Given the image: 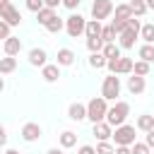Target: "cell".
Here are the masks:
<instances>
[{
  "mask_svg": "<svg viewBox=\"0 0 154 154\" xmlns=\"http://www.w3.org/2000/svg\"><path fill=\"white\" fill-rule=\"evenodd\" d=\"M67 118L70 120H75V123H79V120H84L87 118V106L84 103H70V108H67Z\"/></svg>",
  "mask_w": 154,
  "mask_h": 154,
  "instance_id": "14",
  "label": "cell"
},
{
  "mask_svg": "<svg viewBox=\"0 0 154 154\" xmlns=\"http://www.w3.org/2000/svg\"><path fill=\"white\" fill-rule=\"evenodd\" d=\"M113 12H116V19H120V22H128V19L132 17V12H130V5H128V2L116 5V7H113Z\"/></svg>",
  "mask_w": 154,
  "mask_h": 154,
  "instance_id": "24",
  "label": "cell"
},
{
  "mask_svg": "<svg viewBox=\"0 0 154 154\" xmlns=\"http://www.w3.org/2000/svg\"><path fill=\"white\" fill-rule=\"evenodd\" d=\"M101 96H103L106 101H116V96H120V77H118V75H108V77H103Z\"/></svg>",
  "mask_w": 154,
  "mask_h": 154,
  "instance_id": "4",
  "label": "cell"
},
{
  "mask_svg": "<svg viewBox=\"0 0 154 154\" xmlns=\"http://www.w3.org/2000/svg\"><path fill=\"white\" fill-rule=\"evenodd\" d=\"M7 2H10V0H0V7H2V5H7Z\"/></svg>",
  "mask_w": 154,
  "mask_h": 154,
  "instance_id": "49",
  "label": "cell"
},
{
  "mask_svg": "<svg viewBox=\"0 0 154 154\" xmlns=\"http://www.w3.org/2000/svg\"><path fill=\"white\" fill-rule=\"evenodd\" d=\"M140 38H142L144 43H154V24H142Z\"/></svg>",
  "mask_w": 154,
  "mask_h": 154,
  "instance_id": "29",
  "label": "cell"
},
{
  "mask_svg": "<svg viewBox=\"0 0 154 154\" xmlns=\"http://www.w3.org/2000/svg\"><path fill=\"white\" fill-rule=\"evenodd\" d=\"M75 144H77V135H75L72 130L60 132V147H63V149H70V147H75Z\"/></svg>",
  "mask_w": 154,
  "mask_h": 154,
  "instance_id": "22",
  "label": "cell"
},
{
  "mask_svg": "<svg viewBox=\"0 0 154 154\" xmlns=\"http://www.w3.org/2000/svg\"><path fill=\"white\" fill-rule=\"evenodd\" d=\"M89 65H91L94 70L106 67V58H103V53H91V55H89Z\"/></svg>",
  "mask_w": 154,
  "mask_h": 154,
  "instance_id": "30",
  "label": "cell"
},
{
  "mask_svg": "<svg viewBox=\"0 0 154 154\" xmlns=\"http://www.w3.org/2000/svg\"><path fill=\"white\" fill-rule=\"evenodd\" d=\"M128 29H132V31H140V29H142L140 19H137V17H130V19H128Z\"/></svg>",
  "mask_w": 154,
  "mask_h": 154,
  "instance_id": "38",
  "label": "cell"
},
{
  "mask_svg": "<svg viewBox=\"0 0 154 154\" xmlns=\"http://www.w3.org/2000/svg\"><path fill=\"white\" fill-rule=\"evenodd\" d=\"M137 38H140V31L125 29L123 34H118V46L125 48V51H130V48H135V41H137Z\"/></svg>",
  "mask_w": 154,
  "mask_h": 154,
  "instance_id": "9",
  "label": "cell"
},
{
  "mask_svg": "<svg viewBox=\"0 0 154 154\" xmlns=\"http://www.w3.org/2000/svg\"><path fill=\"white\" fill-rule=\"evenodd\" d=\"M111 14H113V2H111V0H94V2H91V17H94L96 22L108 19Z\"/></svg>",
  "mask_w": 154,
  "mask_h": 154,
  "instance_id": "7",
  "label": "cell"
},
{
  "mask_svg": "<svg viewBox=\"0 0 154 154\" xmlns=\"http://www.w3.org/2000/svg\"><path fill=\"white\" fill-rule=\"evenodd\" d=\"M132 58H125V55H120V58H111V60H106V67L111 70V75H132Z\"/></svg>",
  "mask_w": 154,
  "mask_h": 154,
  "instance_id": "5",
  "label": "cell"
},
{
  "mask_svg": "<svg viewBox=\"0 0 154 154\" xmlns=\"http://www.w3.org/2000/svg\"><path fill=\"white\" fill-rule=\"evenodd\" d=\"M128 116H130V103L128 101H116L106 113V123L111 128H118V125H123L128 120Z\"/></svg>",
  "mask_w": 154,
  "mask_h": 154,
  "instance_id": "1",
  "label": "cell"
},
{
  "mask_svg": "<svg viewBox=\"0 0 154 154\" xmlns=\"http://www.w3.org/2000/svg\"><path fill=\"white\" fill-rule=\"evenodd\" d=\"M46 154H63V149H58V147H51Z\"/></svg>",
  "mask_w": 154,
  "mask_h": 154,
  "instance_id": "45",
  "label": "cell"
},
{
  "mask_svg": "<svg viewBox=\"0 0 154 154\" xmlns=\"http://www.w3.org/2000/svg\"><path fill=\"white\" fill-rule=\"evenodd\" d=\"M113 142H116V147H130V144H135L137 140H135V125H128V123H123V125H118L116 130H113Z\"/></svg>",
  "mask_w": 154,
  "mask_h": 154,
  "instance_id": "3",
  "label": "cell"
},
{
  "mask_svg": "<svg viewBox=\"0 0 154 154\" xmlns=\"http://www.w3.org/2000/svg\"><path fill=\"white\" fill-rule=\"evenodd\" d=\"M101 41H103V43H116V31H113L111 24H106V26L101 29Z\"/></svg>",
  "mask_w": 154,
  "mask_h": 154,
  "instance_id": "31",
  "label": "cell"
},
{
  "mask_svg": "<svg viewBox=\"0 0 154 154\" xmlns=\"http://www.w3.org/2000/svg\"><path fill=\"white\" fill-rule=\"evenodd\" d=\"M53 17H55V10H53V7H41V10L36 12V19H38V24H43V26H46V24H48Z\"/></svg>",
  "mask_w": 154,
  "mask_h": 154,
  "instance_id": "25",
  "label": "cell"
},
{
  "mask_svg": "<svg viewBox=\"0 0 154 154\" xmlns=\"http://www.w3.org/2000/svg\"><path fill=\"white\" fill-rule=\"evenodd\" d=\"M137 55H140V60H144V63H154V43H144V46H140Z\"/></svg>",
  "mask_w": 154,
  "mask_h": 154,
  "instance_id": "23",
  "label": "cell"
},
{
  "mask_svg": "<svg viewBox=\"0 0 154 154\" xmlns=\"http://www.w3.org/2000/svg\"><path fill=\"white\" fill-rule=\"evenodd\" d=\"M116 154H130V147H116Z\"/></svg>",
  "mask_w": 154,
  "mask_h": 154,
  "instance_id": "44",
  "label": "cell"
},
{
  "mask_svg": "<svg viewBox=\"0 0 154 154\" xmlns=\"http://www.w3.org/2000/svg\"><path fill=\"white\" fill-rule=\"evenodd\" d=\"M87 48H89V53H101V48H103V41H101V36L87 38Z\"/></svg>",
  "mask_w": 154,
  "mask_h": 154,
  "instance_id": "32",
  "label": "cell"
},
{
  "mask_svg": "<svg viewBox=\"0 0 154 154\" xmlns=\"http://www.w3.org/2000/svg\"><path fill=\"white\" fill-rule=\"evenodd\" d=\"M144 5H147V10H154V0H144Z\"/></svg>",
  "mask_w": 154,
  "mask_h": 154,
  "instance_id": "46",
  "label": "cell"
},
{
  "mask_svg": "<svg viewBox=\"0 0 154 154\" xmlns=\"http://www.w3.org/2000/svg\"><path fill=\"white\" fill-rule=\"evenodd\" d=\"M111 135H113V128H111L106 120L94 123V137H96L99 142H108V140H111Z\"/></svg>",
  "mask_w": 154,
  "mask_h": 154,
  "instance_id": "11",
  "label": "cell"
},
{
  "mask_svg": "<svg viewBox=\"0 0 154 154\" xmlns=\"http://www.w3.org/2000/svg\"><path fill=\"white\" fill-rule=\"evenodd\" d=\"M2 51H5V55H19V51H22V41L17 38V36H10V38H5L2 41Z\"/></svg>",
  "mask_w": 154,
  "mask_h": 154,
  "instance_id": "12",
  "label": "cell"
},
{
  "mask_svg": "<svg viewBox=\"0 0 154 154\" xmlns=\"http://www.w3.org/2000/svg\"><path fill=\"white\" fill-rule=\"evenodd\" d=\"M63 29H65V19H63V17H58V14L46 24V31H51V34H60Z\"/></svg>",
  "mask_w": 154,
  "mask_h": 154,
  "instance_id": "26",
  "label": "cell"
},
{
  "mask_svg": "<svg viewBox=\"0 0 154 154\" xmlns=\"http://www.w3.org/2000/svg\"><path fill=\"white\" fill-rule=\"evenodd\" d=\"M101 22H96V19H89L87 22V26H84V36L87 38H94V36H101Z\"/></svg>",
  "mask_w": 154,
  "mask_h": 154,
  "instance_id": "20",
  "label": "cell"
},
{
  "mask_svg": "<svg viewBox=\"0 0 154 154\" xmlns=\"http://www.w3.org/2000/svg\"><path fill=\"white\" fill-rule=\"evenodd\" d=\"M144 87H147L144 77H137V75H130V77H128V91H130V94H142Z\"/></svg>",
  "mask_w": 154,
  "mask_h": 154,
  "instance_id": "15",
  "label": "cell"
},
{
  "mask_svg": "<svg viewBox=\"0 0 154 154\" xmlns=\"http://www.w3.org/2000/svg\"><path fill=\"white\" fill-rule=\"evenodd\" d=\"M29 63H31L34 67H43V65L48 63V53H46L43 48H31V51H29Z\"/></svg>",
  "mask_w": 154,
  "mask_h": 154,
  "instance_id": "13",
  "label": "cell"
},
{
  "mask_svg": "<svg viewBox=\"0 0 154 154\" xmlns=\"http://www.w3.org/2000/svg\"><path fill=\"white\" fill-rule=\"evenodd\" d=\"M5 154H19V152H17V149H7Z\"/></svg>",
  "mask_w": 154,
  "mask_h": 154,
  "instance_id": "48",
  "label": "cell"
},
{
  "mask_svg": "<svg viewBox=\"0 0 154 154\" xmlns=\"http://www.w3.org/2000/svg\"><path fill=\"white\" fill-rule=\"evenodd\" d=\"M41 77H43L46 82H58V77H60V67H58V65L46 63V65L41 67Z\"/></svg>",
  "mask_w": 154,
  "mask_h": 154,
  "instance_id": "16",
  "label": "cell"
},
{
  "mask_svg": "<svg viewBox=\"0 0 154 154\" xmlns=\"http://www.w3.org/2000/svg\"><path fill=\"white\" fill-rule=\"evenodd\" d=\"M106 113H108V101H106L103 96H94V99H89V103H87V118H89L91 123H101V120H106Z\"/></svg>",
  "mask_w": 154,
  "mask_h": 154,
  "instance_id": "2",
  "label": "cell"
},
{
  "mask_svg": "<svg viewBox=\"0 0 154 154\" xmlns=\"http://www.w3.org/2000/svg\"><path fill=\"white\" fill-rule=\"evenodd\" d=\"M77 154H96V147H91V144H82Z\"/></svg>",
  "mask_w": 154,
  "mask_h": 154,
  "instance_id": "40",
  "label": "cell"
},
{
  "mask_svg": "<svg viewBox=\"0 0 154 154\" xmlns=\"http://www.w3.org/2000/svg\"><path fill=\"white\" fill-rule=\"evenodd\" d=\"M130 154H152V149L144 142H135V144H130Z\"/></svg>",
  "mask_w": 154,
  "mask_h": 154,
  "instance_id": "33",
  "label": "cell"
},
{
  "mask_svg": "<svg viewBox=\"0 0 154 154\" xmlns=\"http://www.w3.org/2000/svg\"><path fill=\"white\" fill-rule=\"evenodd\" d=\"M128 5H130V12H132V17H137V19H140V17L147 12V5H144V0H130Z\"/></svg>",
  "mask_w": 154,
  "mask_h": 154,
  "instance_id": "27",
  "label": "cell"
},
{
  "mask_svg": "<svg viewBox=\"0 0 154 154\" xmlns=\"http://www.w3.org/2000/svg\"><path fill=\"white\" fill-rule=\"evenodd\" d=\"M7 144V132H5V125L0 123V147H5Z\"/></svg>",
  "mask_w": 154,
  "mask_h": 154,
  "instance_id": "42",
  "label": "cell"
},
{
  "mask_svg": "<svg viewBox=\"0 0 154 154\" xmlns=\"http://www.w3.org/2000/svg\"><path fill=\"white\" fill-rule=\"evenodd\" d=\"M111 26H113V31H116V36H118V34H123V31L128 29V22H120V19H111Z\"/></svg>",
  "mask_w": 154,
  "mask_h": 154,
  "instance_id": "35",
  "label": "cell"
},
{
  "mask_svg": "<svg viewBox=\"0 0 154 154\" xmlns=\"http://www.w3.org/2000/svg\"><path fill=\"white\" fill-rule=\"evenodd\" d=\"M41 135H43V130H41L38 123H26V125L22 128V140H24V142H36Z\"/></svg>",
  "mask_w": 154,
  "mask_h": 154,
  "instance_id": "10",
  "label": "cell"
},
{
  "mask_svg": "<svg viewBox=\"0 0 154 154\" xmlns=\"http://www.w3.org/2000/svg\"><path fill=\"white\" fill-rule=\"evenodd\" d=\"M43 5H46V7H53V10H55V7L60 5V0H43Z\"/></svg>",
  "mask_w": 154,
  "mask_h": 154,
  "instance_id": "43",
  "label": "cell"
},
{
  "mask_svg": "<svg viewBox=\"0 0 154 154\" xmlns=\"http://www.w3.org/2000/svg\"><path fill=\"white\" fill-rule=\"evenodd\" d=\"M75 63V51H70V48H60L58 51V67H67V65H72Z\"/></svg>",
  "mask_w": 154,
  "mask_h": 154,
  "instance_id": "17",
  "label": "cell"
},
{
  "mask_svg": "<svg viewBox=\"0 0 154 154\" xmlns=\"http://www.w3.org/2000/svg\"><path fill=\"white\" fill-rule=\"evenodd\" d=\"M14 70H17V58H12V55L0 58V75H10Z\"/></svg>",
  "mask_w": 154,
  "mask_h": 154,
  "instance_id": "19",
  "label": "cell"
},
{
  "mask_svg": "<svg viewBox=\"0 0 154 154\" xmlns=\"http://www.w3.org/2000/svg\"><path fill=\"white\" fill-rule=\"evenodd\" d=\"M101 53H103V58H106V60H111V58H120V55H123L118 43H103Z\"/></svg>",
  "mask_w": 154,
  "mask_h": 154,
  "instance_id": "21",
  "label": "cell"
},
{
  "mask_svg": "<svg viewBox=\"0 0 154 154\" xmlns=\"http://www.w3.org/2000/svg\"><path fill=\"white\" fill-rule=\"evenodd\" d=\"M10 29H12V26H10V24H5V22L0 19V38H2V41L12 36V34H10Z\"/></svg>",
  "mask_w": 154,
  "mask_h": 154,
  "instance_id": "37",
  "label": "cell"
},
{
  "mask_svg": "<svg viewBox=\"0 0 154 154\" xmlns=\"http://www.w3.org/2000/svg\"><path fill=\"white\" fill-rule=\"evenodd\" d=\"M2 89H5V79L0 77V91H2Z\"/></svg>",
  "mask_w": 154,
  "mask_h": 154,
  "instance_id": "47",
  "label": "cell"
},
{
  "mask_svg": "<svg viewBox=\"0 0 154 154\" xmlns=\"http://www.w3.org/2000/svg\"><path fill=\"white\" fill-rule=\"evenodd\" d=\"M149 63H144V60H137V63H132V75H137V77H147L149 75Z\"/></svg>",
  "mask_w": 154,
  "mask_h": 154,
  "instance_id": "28",
  "label": "cell"
},
{
  "mask_svg": "<svg viewBox=\"0 0 154 154\" xmlns=\"http://www.w3.org/2000/svg\"><path fill=\"white\" fill-rule=\"evenodd\" d=\"M84 26H87V19L77 12V14H70L67 19H65V31H67V36H72V38H77V36H82L84 34Z\"/></svg>",
  "mask_w": 154,
  "mask_h": 154,
  "instance_id": "6",
  "label": "cell"
},
{
  "mask_svg": "<svg viewBox=\"0 0 154 154\" xmlns=\"http://www.w3.org/2000/svg\"><path fill=\"white\" fill-rule=\"evenodd\" d=\"M0 19H2L5 24H10V26H19V24H22V14H19V10H17L12 2H7V5L0 7Z\"/></svg>",
  "mask_w": 154,
  "mask_h": 154,
  "instance_id": "8",
  "label": "cell"
},
{
  "mask_svg": "<svg viewBox=\"0 0 154 154\" xmlns=\"http://www.w3.org/2000/svg\"><path fill=\"white\" fill-rule=\"evenodd\" d=\"M135 128H137V130H142V132L152 130V128H154V116H149V113H142V116L135 120Z\"/></svg>",
  "mask_w": 154,
  "mask_h": 154,
  "instance_id": "18",
  "label": "cell"
},
{
  "mask_svg": "<svg viewBox=\"0 0 154 154\" xmlns=\"http://www.w3.org/2000/svg\"><path fill=\"white\" fill-rule=\"evenodd\" d=\"M144 144H147L149 149H154V128H152V130H147V137H144Z\"/></svg>",
  "mask_w": 154,
  "mask_h": 154,
  "instance_id": "39",
  "label": "cell"
},
{
  "mask_svg": "<svg viewBox=\"0 0 154 154\" xmlns=\"http://www.w3.org/2000/svg\"><path fill=\"white\" fill-rule=\"evenodd\" d=\"M96 154H116V147L111 142H99L96 144Z\"/></svg>",
  "mask_w": 154,
  "mask_h": 154,
  "instance_id": "34",
  "label": "cell"
},
{
  "mask_svg": "<svg viewBox=\"0 0 154 154\" xmlns=\"http://www.w3.org/2000/svg\"><path fill=\"white\" fill-rule=\"evenodd\" d=\"M26 7H29L31 12H38V10L46 7V5H43V0H26Z\"/></svg>",
  "mask_w": 154,
  "mask_h": 154,
  "instance_id": "36",
  "label": "cell"
},
{
  "mask_svg": "<svg viewBox=\"0 0 154 154\" xmlns=\"http://www.w3.org/2000/svg\"><path fill=\"white\" fill-rule=\"evenodd\" d=\"M60 2H63V5L67 7V10H77V5H79L82 0H60Z\"/></svg>",
  "mask_w": 154,
  "mask_h": 154,
  "instance_id": "41",
  "label": "cell"
}]
</instances>
